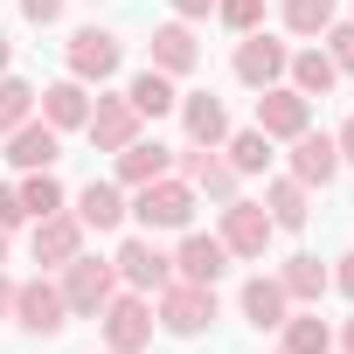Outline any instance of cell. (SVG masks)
Wrapping results in <instances>:
<instances>
[{"label":"cell","instance_id":"cell-1","mask_svg":"<svg viewBox=\"0 0 354 354\" xmlns=\"http://www.w3.org/2000/svg\"><path fill=\"white\" fill-rule=\"evenodd\" d=\"M153 326L174 333V340H202L216 326V285H188V278H174L153 292Z\"/></svg>","mask_w":354,"mask_h":354},{"label":"cell","instance_id":"cell-2","mask_svg":"<svg viewBox=\"0 0 354 354\" xmlns=\"http://www.w3.org/2000/svg\"><path fill=\"white\" fill-rule=\"evenodd\" d=\"M146 236H160V230H188L195 223V188L181 181V174H160V181H146V188H132V209H125Z\"/></svg>","mask_w":354,"mask_h":354},{"label":"cell","instance_id":"cell-3","mask_svg":"<svg viewBox=\"0 0 354 354\" xmlns=\"http://www.w3.org/2000/svg\"><path fill=\"white\" fill-rule=\"evenodd\" d=\"M97 326H104V354H146L153 347V299L146 292H111Z\"/></svg>","mask_w":354,"mask_h":354},{"label":"cell","instance_id":"cell-4","mask_svg":"<svg viewBox=\"0 0 354 354\" xmlns=\"http://www.w3.org/2000/svg\"><path fill=\"white\" fill-rule=\"evenodd\" d=\"M56 285H63V306H70L77 319H97V313H104V299L118 292V264H111V257H84V250H77V257L63 264V278H56Z\"/></svg>","mask_w":354,"mask_h":354},{"label":"cell","instance_id":"cell-5","mask_svg":"<svg viewBox=\"0 0 354 354\" xmlns=\"http://www.w3.org/2000/svg\"><path fill=\"white\" fill-rule=\"evenodd\" d=\"M118 63H125V42L111 28H77L63 42V77H77V84H111Z\"/></svg>","mask_w":354,"mask_h":354},{"label":"cell","instance_id":"cell-6","mask_svg":"<svg viewBox=\"0 0 354 354\" xmlns=\"http://www.w3.org/2000/svg\"><path fill=\"white\" fill-rule=\"evenodd\" d=\"M223 250L243 257V264H264V250L278 243V223L264 216V202H223V223H216Z\"/></svg>","mask_w":354,"mask_h":354},{"label":"cell","instance_id":"cell-7","mask_svg":"<svg viewBox=\"0 0 354 354\" xmlns=\"http://www.w3.org/2000/svg\"><path fill=\"white\" fill-rule=\"evenodd\" d=\"M21 333H35V340H56L63 326H70V306H63V285L56 278H28V285H15V313H8Z\"/></svg>","mask_w":354,"mask_h":354},{"label":"cell","instance_id":"cell-8","mask_svg":"<svg viewBox=\"0 0 354 354\" xmlns=\"http://www.w3.org/2000/svg\"><path fill=\"white\" fill-rule=\"evenodd\" d=\"M292 153H285V174H292V181L299 188H333L340 181V146H333V132H299V139H285Z\"/></svg>","mask_w":354,"mask_h":354},{"label":"cell","instance_id":"cell-9","mask_svg":"<svg viewBox=\"0 0 354 354\" xmlns=\"http://www.w3.org/2000/svg\"><path fill=\"white\" fill-rule=\"evenodd\" d=\"M285 63H292V49H285L278 35H264V28H250V35L236 42V56H230L236 84H250V91H271V84H285Z\"/></svg>","mask_w":354,"mask_h":354},{"label":"cell","instance_id":"cell-10","mask_svg":"<svg viewBox=\"0 0 354 354\" xmlns=\"http://www.w3.org/2000/svg\"><path fill=\"white\" fill-rule=\"evenodd\" d=\"M111 264H118V285H125V292H146V299H153L160 285H174V257H167L153 236H125Z\"/></svg>","mask_w":354,"mask_h":354},{"label":"cell","instance_id":"cell-11","mask_svg":"<svg viewBox=\"0 0 354 354\" xmlns=\"http://www.w3.org/2000/svg\"><path fill=\"white\" fill-rule=\"evenodd\" d=\"M139 111H132V97H91V118H84V139L97 146V153H125L132 139H139Z\"/></svg>","mask_w":354,"mask_h":354},{"label":"cell","instance_id":"cell-12","mask_svg":"<svg viewBox=\"0 0 354 354\" xmlns=\"http://www.w3.org/2000/svg\"><path fill=\"white\" fill-rule=\"evenodd\" d=\"M306 125H313V97H299L292 84L257 91V132H264V139H299Z\"/></svg>","mask_w":354,"mask_h":354},{"label":"cell","instance_id":"cell-13","mask_svg":"<svg viewBox=\"0 0 354 354\" xmlns=\"http://www.w3.org/2000/svg\"><path fill=\"white\" fill-rule=\"evenodd\" d=\"M56 160H63V132H56L49 118H21V125L8 132V167L42 174V167H56Z\"/></svg>","mask_w":354,"mask_h":354},{"label":"cell","instance_id":"cell-14","mask_svg":"<svg viewBox=\"0 0 354 354\" xmlns=\"http://www.w3.org/2000/svg\"><path fill=\"white\" fill-rule=\"evenodd\" d=\"M223 271H230V250H223V236L181 230V250H174V278H188V285H216Z\"/></svg>","mask_w":354,"mask_h":354},{"label":"cell","instance_id":"cell-15","mask_svg":"<svg viewBox=\"0 0 354 354\" xmlns=\"http://www.w3.org/2000/svg\"><path fill=\"white\" fill-rule=\"evenodd\" d=\"M174 111H181V125H188V146H216V153H223V139L236 132L216 91H188V97L174 104Z\"/></svg>","mask_w":354,"mask_h":354},{"label":"cell","instance_id":"cell-16","mask_svg":"<svg viewBox=\"0 0 354 354\" xmlns=\"http://www.w3.org/2000/svg\"><path fill=\"white\" fill-rule=\"evenodd\" d=\"M125 209H132V195H125L118 181H84V188L70 195V216H77L84 230H118Z\"/></svg>","mask_w":354,"mask_h":354},{"label":"cell","instance_id":"cell-17","mask_svg":"<svg viewBox=\"0 0 354 354\" xmlns=\"http://www.w3.org/2000/svg\"><path fill=\"white\" fill-rule=\"evenodd\" d=\"M146 49H153L146 63H153V70H167L174 84H181V77H188V70L202 63V42H195V28H188V21H160Z\"/></svg>","mask_w":354,"mask_h":354},{"label":"cell","instance_id":"cell-18","mask_svg":"<svg viewBox=\"0 0 354 354\" xmlns=\"http://www.w3.org/2000/svg\"><path fill=\"white\" fill-rule=\"evenodd\" d=\"M28 250H35V264H56V271H63V264L84 250V223H77L70 209H56V216H42V223H35Z\"/></svg>","mask_w":354,"mask_h":354},{"label":"cell","instance_id":"cell-19","mask_svg":"<svg viewBox=\"0 0 354 354\" xmlns=\"http://www.w3.org/2000/svg\"><path fill=\"white\" fill-rule=\"evenodd\" d=\"M236 306H243V319L257 326V333H278L285 326V313H292V299H285V285H278V271L264 278H243V292H236Z\"/></svg>","mask_w":354,"mask_h":354},{"label":"cell","instance_id":"cell-20","mask_svg":"<svg viewBox=\"0 0 354 354\" xmlns=\"http://www.w3.org/2000/svg\"><path fill=\"white\" fill-rule=\"evenodd\" d=\"M118 160V174L111 181L132 195V188H146V181H160V174H174V146H160V139H132L125 153H111Z\"/></svg>","mask_w":354,"mask_h":354},{"label":"cell","instance_id":"cell-21","mask_svg":"<svg viewBox=\"0 0 354 354\" xmlns=\"http://www.w3.org/2000/svg\"><path fill=\"white\" fill-rule=\"evenodd\" d=\"M35 104H42V118H49L56 132H84V118H91V84L56 77L49 91H35Z\"/></svg>","mask_w":354,"mask_h":354},{"label":"cell","instance_id":"cell-22","mask_svg":"<svg viewBox=\"0 0 354 354\" xmlns=\"http://www.w3.org/2000/svg\"><path fill=\"white\" fill-rule=\"evenodd\" d=\"M278 285H285V299H292V306H319V299H326V285H333V271H326L313 250H299V257H285V264H278Z\"/></svg>","mask_w":354,"mask_h":354},{"label":"cell","instance_id":"cell-23","mask_svg":"<svg viewBox=\"0 0 354 354\" xmlns=\"http://www.w3.org/2000/svg\"><path fill=\"white\" fill-rule=\"evenodd\" d=\"M264 216H271L278 230H306V223H313V188H299L292 174L264 181Z\"/></svg>","mask_w":354,"mask_h":354},{"label":"cell","instance_id":"cell-24","mask_svg":"<svg viewBox=\"0 0 354 354\" xmlns=\"http://www.w3.org/2000/svg\"><path fill=\"white\" fill-rule=\"evenodd\" d=\"M285 84H292L299 97H333L340 70H333V56H326V49H292V63H285Z\"/></svg>","mask_w":354,"mask_h":354},{"label":"cell","instance_id":"cell-25","mask_svg":"<svg viewBox=\"0 0 354 354\" xmlns=\"http://www.w3.org/2000/svg\"><path fill=\"white\" fill-rule=\"evenodd\" d=\"M278 340H285V354H333V326L313 306H292L285 326H278Z\"/></svg>","mask_w":354,"mask_h":354},{"label":"cell","instance_id":"cell-26","mask_svg":"<svg viewBox=\"0 0 354 354\" xmlns=\"http://www.w3.org/2000/svg\"><path fill=\"white\" fill-rule=\"evenodd\" d=\"M125 97H132V111H139V118H167L174 104H181L174 77H167V70H153V63H146V70H139V77L125 84Z\"/></svg>","mask_w":354,"mask_h":354},{"label":"cell","instance_id":"cell-27","mask_svg":"<svg viewBox=\"0 0 354 354\" xmlns=\"http://www.w3.org/2000/svg\"><path fill=\"white\" fill-rule=\"evenodd\" d=\"M21 209H28V223H42V216L70 209V188L56 181V167H42V174H21Z\"/></svg>","mask_w":354,"mask_h":354},{"label":"cell","instance_id":"cell-28","mask_svg":"<svg viewBox=\"0 0 354 354\" xmlns=\"http://www.w3.org/2000/svg\"><path fill=\"white\" fill-rule=\"evenodd\" d=\"M278 21H285V35H326L340 15H333V0H285V8H278Z\"/></svg>","mask_w":354,"mask_h":354},{"label":"cell","instance_id":"cell-29","mask_svg":"<svg viewBox=\"0 0 354 354\" xmlns=\"http://www.w3.org/2000/svg\"><path fill=\"white\" fill-rule=\"evenodd\" d=\"M271 146H278V139H264L257 125H243V132H230V139H223V153H230V167H236V174H264V167H271Z\"/></svg>","mask_w":354,"mask_h":354},{"label":"cell","instance_id":"cell-30","mask_svg":"<svg viewBox=\"0 0 354 354\" xmlns=\"http://www.w3.org/2000/svg\"><path fill=\"white\" fill-rule=\"evenodd\" d=\"M21 118H35V84H21V77H0V139H8Z\"/></svg>","mask_w":354,"mask_h":354},{"label":"cell","instance_id":"cell-31","mask_svg":"<svg viewBox=\"0 0 354 354\" xmlns=\"http://www.w3.org/2000/svg\"><path fill=\"white\" fill-rule=\"evenodd\" d=\"M216 21L230 35H250V28H264V0H216Z\"/></svg>","mask_w":354,"mask_h":354},{"label":"cell","instance_id":"cell-32","mask_svg":"<svg viewBox=\"0 0 354 354\" xmlns=\"http://www.w3.org/2000/svg\"><path fill=\"white\" fill-rule=\"evenodd\" d=\"M319 42H326V56H333V70H340V77H354V21H333V28H326Z\"/></svg>","mask_w":354,"mask_h":354},{"label":"cell","instance_id":"cell-33","mask_svg":"<svg viewBox=\"0 0 354 354\" xmlns=\"http://www.w3.org/2000/svg\"><path fill=\"white\" fill-rule=\"evenodd\" d=\"M21 223H28V209H21V188H8V181H0V230L15 236Z\"/></svg>","mask_w":354,"mask_h":354},{"label":"cell","instance_id":"cell-34","mask_svg":"<svg viewBox=\"0 0 354 354\" xmlns=\"http://www.w3.org/2000/svg\"><path fill=\"white\" fill-rule=\"evenodd\" d=\"M63 8H70V0H21V15H28L35 28H49V21H63Z\"/></svg>","mask_w":354,"mask_h":354},{"label":"cell","instance_id":"cell-35","mask_svg":"<svg viewBox=\"0 0 354 354\" xmlns=\"http://www.w3.org/2000/svg\"><path fill=\"white\" fill-rule=\"evenodd\" d=\"M333 292H340V299H354V250H347V257H333Z\"/></svg>","mask_w":354,"mask_h":354},{"label":"cell","instance_id":"cell-36","mask_svg":"<svg viewBox=\"0 0 354 354\" xmlns=\"http://www.w3.org/2000/svg\"><path fill=\"white\" fill-rule=\"evenodd\" d=\"M333 146H340V167H354V111L340 118V132H333Z\"/></svg>","mask_w":354,"mask_h":354},{"label":"cell","instance_id":"cell-37","mask_svg":"<svg viewBox=\"0 0 354 354\" xmlns=\"http://www.w3.org/2000/svg\"><path fill=\"white\" fill-rule=\"evenodd\" d=\"M202 15H216V0H174V21H202Z\"/></svg>","mask_w":354,"mask_h":354},{"label":"cell","instance_id":"cell-38","mask_svg":"<svg viewBox=\"0 0 354 354\" xmlns=\"http://www.w3.org/2000/svg\"><path fill=\"white\" fill-rule=\"evenodd\" d=\"M8 313H15V278L0 271V319H8Z\"/></svg>","mask_w":354,"mask_h":354},{"label":"cell","instance_id":"cell-39","mask_svg":"<svg viewBox=\"0 0 354 354\" xmlns=\"http://www.w3.org/2000/svg\"><path fill=\"white\" fill-rule=\"evenodd\" d=\"M333 340H340V354H354V319H347V326H340Z\"/></svg>","mask_w":354,"mask_h":354},{"label":"cell","instance_id":"cell-40","mask_svg":"<svg viewBox=\"0 0 354 354\" xmlns=\"http://www.w3.org/2000/svg\"><path fill=\"white\" fill-rule=\"evenodd\" d=\"M8 63H15V42H8V35H0V77H8Z\"/></svg>","mask_w":354,"mask_h":354},{"label":"cell","instance_id":"cell-41","mask_svg":"<svg viewBox=\"0 0 354 354\" xmlns=\"http://www.w3.org/2000/svg\"><path fill=\"white\" fill-rule=\"evenodd\" d=\"M0 264H8V230H0Z\"/></svg>","mask_w":354,"mask_h":354},{"label":"cell","instance_id":"cell-42","mask_svg":"<svg viewBox=\"0 0 354 354\" xmlns=\"http://www.w3.org/2000/svg\"><path fill=\"white\" fill-rule=\"evenodd\" d=\"M278 354H285V347H278Z\"/></svg>","mask_w":354,"mask_h":354}]
</instances>
